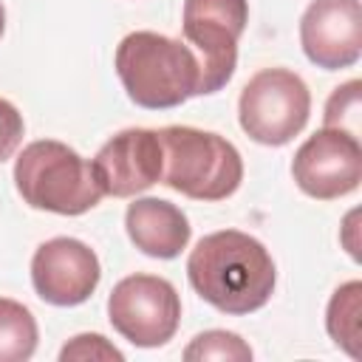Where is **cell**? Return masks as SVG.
<instances>
[{
	"instance_id": "obj_5",
	"label": "cell",
	"mask_w": 362,
	"mask_h": 362,
	"mask_svg": "<svg viewBox=\"0 0 362 362\" xmlns=\"http://www.w3.org/2000/svg\"><path fill=\"white\" fill-rule=\"evenodd\" d=\"M311 116V93L300 74L288 68H263L240 90L238 122L243 133L266 147L288 144Z\"/></svg>"
},
{
	"instance_id": "obj_16",
	"label": "cell",
	"mask_w": 362,
	"mask_h": 362,
	"mask_svg": "<svg viewBox=\"0 0 362 362\" xmlns=\"http://www.w3.org/2000/svg\"><path fill=\"white\" fill-rule=\"evenodd\" d=\"M322 127L345 130L359 139V127H362V85H359V79H351V82L334 88V93L328 96L325 110H322Z\"/></svg>"
},
{
	"instance_id": "obj_20",
	"label": "cell",
	"mask_w": 362,
	"mask_h": 362,
	"mask_svg": "<svg viewBox=\"0 0 362 362\" xmlns=\"http://www.w3.org/2000/svg\"><path fill=\"white\" fill-rule=\"evenodd\" d=\"M6 31V8H3V0H0V37Z\"/></svg>"
},
{
	"instance_id": "obj_9",
	"label": "cell",
	"mask_w": 362,
	"mask_h": 362,
	"mask_svg": "<svg viewBox=\"0 0 362 362\" xmlns=\"http://www.w3.org/2000/svg\"><path fill=\"white\" fill-rule=\"evenodd\" d=\"M102 280L96 252L79 238H51L31 257V286L37 297L57 308L85 303Z\"/></svg>"
},
{
	"instance_id": "obj_4",
	"label": "cell",
	"mask_w": 362,
	"mask_h": 362,
	"mask_svg": "<svg viewBox=\"0 0 362 362\" xmlns=\"http://www.w3.org/2000/svg\"><path fill=\"white\" fill-rule=\"evenodd\" d=\"M14 187L31 209L54 215H85L105 195L90 161L57 139L23 147L14 161Z\"/></svg>"
},
{
	"instance_id": "obj_15",
	"label": "cell",
	"mask_w": 362,
	"mask_h": 362,
	"mask_svg": "<svg viewBox=\"0 0 362 362\" xmlns=\"http://www.w3.org/2000/svg\"><path fill=\"white\" fill-rule=\"evenodd\" d=\"M184 359L187 362H249L252 359V348L235 334V331H223V328H212L204 331L198 337H192V342L184 348Z\"/></svg>"
},
{
	"instance_id": "obj_12",
	"label": "cell",
	"mask_w": 362,
	"mask_h": 362,
	"mask_svg": "<svg viewBox=\"0 0 362 362\" xmlns=\"http://www.w3.org/2000/svg\"><path fill=\"white\" fill-rule=\"evenodd\" d=\"M124 229L130 243L141 255L158 260L178 257L192 238V226L181 206L164 198H136L133 204H127Z\"/></svg>"
},
{
	"instance_id": "obj_2",
	"label": "cell",
	"mask_w": 362,
	"mask_h": 362,
	"mask_svg": "<svg viewBox=\"0 0 362 362\" xmlns=\"http://www.w3.org/2000/svg\"><path fill=\"white\" fill-rule=\"evenodd\" d=\"M113 68L127 99L144 110L178 107L201 93V62L195 51L158 31H130L116 45Z\"/></svg>"
},
{
	"instance_id": "obj_7",
	"label": "cell",
	"mask_w": 362,
	"mask_h": 362,
	"mask_svg": "<svg viewBox=\"0 0 362 362\" xmlns=\"http://www.w3.org/2000/svg\"><path fill=\"white\" fill-rule=\"evenodd\" d=\"M107 320L119 337L136 348L167 345L181 322V297L158 274L122 277L107 297Z\"/></svg>"
},
{
	"instance_id": "obj_10",
	"label": "cell",
	"mask_w": 362,
	"mask_h": 362,
	"mask_svg": "<svg viewBox=\"0 0 362 362\" xmlns=\"http://www.w3.org/2000/svg\"><path fill=\"white\" fill-rule=\"evenodd\" d=\"M93 175L105 195L133 198L161 181L164 150L158 130L127 127L110 136L90 158Z\"/></svg>"
},
{
	"instance_id": "obj_13",
	"label": "cell",
	"mask_w": 362,
	"mask_h": 362,
	"mask_svg": "<svg viewBox=\"0 0 362 362\" xmlns=\"http://www.w3.org/2000/svg\"><path fill=\"white\" fill-rule=\"evenodd\" d=\"M325 328L337 348H342L348 356L359 359L362 354V283L348 280L342 283L325 308Z\"/></svg>"
},
{
	"instance_id": "obj_6",
	"label": "cell",
	"mask_w": 362,
	"mask_h": 362,
	"mask_svg": "<svg viewBox=\"0 0 362 362\" xmlns=\"http://www.w3.org/2000/svg\"><path fill=\"white\" fill-rule=\"evenodd\" d=\"M249 23V0H184L181 34L201 62V93L221 90L238 68V40Z\"/></svg>"
},
{
	"instance_id": "obj_3",
	"label": "cell",
	"mask_w": 362,
	"mask_h": 362,
	"mask_svg": "<svg viewBox=\"0 0 362 362\" xmlns=\"http://www.w3.org/2000/svg\"><path fill=\"white\" fill-rule=\"evenodd\" d=\"M158 139L164 150L158 184L192 201H223L238 192L243 158L229 139L189 124H167Z\"/></svg>"
},
{
	"instance_id": "obj_17",
	"label": "cell",
	"mask_w": 362,
	"mask_h": 362,
	"mask_svg": "<svg viewBox=\"0 0 362 362\" xmlns=\"http://www.w3.org/2000/svg\"><path fill=\"white\" fill-rule=\"evenodd\" d=\"M71 359H79V362H85V359L113 362L116 359V362H122L124 354L110 339H105L102 334H76L59 351V362H71Z\"/></svg>"
},
{
	"instance_id": "obj_1",
	"label": "cell",
	"mask_w": 362,
	"mask_h": 362,
	"mask_svg": "<svg viewBox=\"0 0 362 362\" xmlns=\"http://www.w3.org/2000/svg\"><path fill=\"white\" fill-rule=\"evenodd\" d=\"M187 277L204 303L243 317L272 300L277 266L257 238L240 229H221L195 243L187 257Z\"/></svg>"
},
{
	"instance_id": "obj_18",
	"label": "cell",
	"mask_w": 362,
	"mask_h": 362,
	"mask_svg": "<svg viewBox=\"0 0 362 362\" xmlns=\"http://www.w3.org/2000/svg\"><path fill=\"white\" fill-rule=\"evenodd\" d=\"M23 136H25L23 113L8 99L0 96V164L14 156V150L20 147Z\"/></svg>"
},
{
	"instance_id": "obj_14",
	"label": "cell",
	"mask_w": 362,
	"mask_h": 362,
	"mask_svg": "<svg viewBox=\"0 0 362 362\" xmlns=\"http://www.w3.org/2000/svg\"><path fill=\"white\" fill-rule=\"evenodd\" d=\"M40 328L34 314L11 300L0 297V362H25L34 356Z\"/></svg>"
},
{
	"instance_id": "obj_11",
	"label": "cell",
	"mask_w": 362,
	"mask_h": 362,
	"mask_svg": "<svg viewBox=\"0 0 362 362\" xmlns=\"http://www.w3.org/2000/svg\"><path fill=\"white\" fill-rule=\"evenodd\" d=\"M300 45L322 71L356 65L362 54L359 0H311L300 17Z\"/></svg>"
},
{
	"instance_id": "obj_8",
	"label": "cell",
	"mask_w": 362,
	"mask_h": 362,
	"mask_svg": "<svg viewBox=\"0 0 362 362\" xmlns=\"http://www.w3.org/2000/svg\"><path fill=\"white\" fill-rule=\"evenodd\" d=\"M291 175L308 198L334 201L351 195L362 181V144L345 130L322 127L297 147Z\"/></svg>"
},
{
	"instance_id": "obj_19",
	"label": "cell",
	"mask_w": 362,
	"mask_h": 362,
	"mask_svg": "<svg viewBox=\"0 0 362 362\" xmlns=\"http://www.w3.org/2000/svg\"><path fill=\"white\" fill-rule=\"evenodd\" d=\"M359 212L354 209V212H348V218H345V235H342V243H345V249H348V255L354 257V260H359V249H356V240H351V235H354V218H356Z\"/></svg>"
}]
</instances>
